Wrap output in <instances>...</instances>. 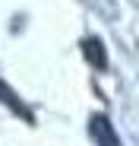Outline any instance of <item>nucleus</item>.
I'll list each match as a JSON object with an SVG mask.
<instances>
[{
  "mask_svg": "<svg viewBox=\"0 0 139 146\" xmlns=\"http://www.w3.org/2000/svg\"><path fill=\"white\" fill-rule=\"evenodd\" d=\"M89 133H92V140H95V146H120V137H117V130H114V124L108 121V114H92Z\"/></svg>",
  "mask_w": 139,
  "mask_h": 146,
  "instance_id": "obj_1",
  "label": "nucleus"
},
{
  "mask_svg": "<svg viewBox=\"0 0 139 146\" xmlns=\"http://www.w3.org/2000/svg\"><path fill=\"white\" fill-rule=\"evenodd\" d=\"M82 54H85V60H89V64H95L98 70H104V67H108L104 48H101V41H98V38H85V41H82Z\"/></svg>",
  "mask_w": 139,
  "mask_h": 146,
  "instance_id": "obj_2",
  "label": "nucleus"
},
{
  "mask_svg": "<svg viewBox=\"0 0 139 146\" xmlns=\"http://www.w3.org/2000/svg\"><path fill=\"white\" fill-rule=\"evenodd\" d=\"M0 102H3V105H10L16 114H22V117H26V121H32V111L26 108V105H22L19 99H16V92L10 89V86H3V83H0Z\"/></svg>",
  "mask_w": 139,
  "mask_h": 146,
  "instance_id": "obj_3",
  "label": "nucleus"
}]
</instances>
